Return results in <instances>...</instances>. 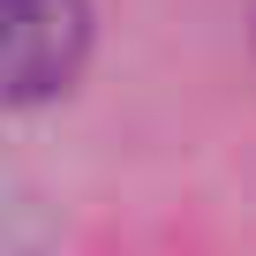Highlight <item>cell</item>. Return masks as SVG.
Here are the masks:
<instances>
[{
    "label": "cell",
    "mask_w": 256,
    "mask_h": 256,
    "mask_svg": "<svg viewBox=\"0 0 256 256\" xmlns=\"http://www.w3.org/2000/svg\"><path fill=\"white\" fill-rule=\"evenodd\" d=\"M0 38H8V98L38 106L76 83L83 46H90V8L83 0H0Z\"/></svg>",
    "instance_id": "cell-1"
}]
</instances>
